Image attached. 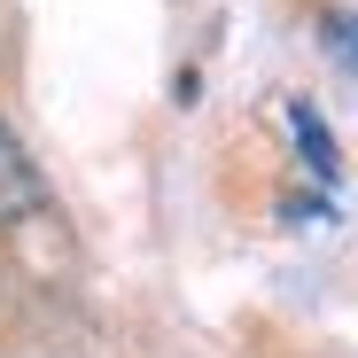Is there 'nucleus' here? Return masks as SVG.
I'll return each instance as SVG.
<instances>
[{
  "mask_svg": "<svg viewBox=\"0 0 358 358\" xmlns=\"http://www.w3.org/2000/svg\"><path fill=\"white\" fill-rule=\"evenodd\" d=\"M47 203V179H39V164L24 156V141L0 125V226H16V218H31Z\"/></svg>",
  "mask_w": 358,
  "mask_h": 358,
  "instance_id": "obj_1",
  "label": "nucleus"
},
{
  "mask_svg": "<svg viewBox=\"0 0 358 358\" xmlns=\"http://www.w3.org/2000/svg\"><path fill=\"white\" fill-rule=\"evenodd\" d=\"M288 125H296V148H304V164H312L320 179H335V141H327V125L312 117V101H288Z\"/></svg>",
  "mask_w": 358,
  "mask_h": 358,
  "instance_id": "obj_2",
  "label": "nucleus"
}]
</instances>
